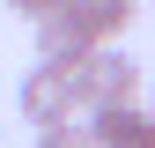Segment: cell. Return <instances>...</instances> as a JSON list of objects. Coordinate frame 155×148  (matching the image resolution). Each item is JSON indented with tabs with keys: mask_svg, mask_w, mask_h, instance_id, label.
I'll list each match as a JSON object with an SVG mask.
<instances>
[{
	"mask_svg": "<svg viewBox=\"0 0 155 148\" xmlns=\"http://www.w3.org/2000/svg\"><path fill=\"white\" fill-rule=\"evenodd\" d=\"M74 82V111H118V104H140V59H133L126 45H96L81 67H67Z\"/></svg>",
	"mask_w": 155,
	"mask_h": 148,
	"instance_id": "1",
	"label": "cell"
},
{
	"mask_svg": "<svg viewBox=\"0 0 155 148\" xmlns=\"http://www.w3.org/2000/svg\"><path fill=\"white\" fill-rule=\"evenodd\" d=\"M15 111L45 133V126H59V119H81L74 111V82H67V67H30L22 82H15Z\"/></svg>",
	"mask_w": 155,
	"mask_h": 148,
	"instance_id": "2",
	"label": "cell"
},
{
	"mask_svg": "<svg viewBox=\"0 0 155 148\" xmlns=\"http://www.w3.org/2000/svg\"><path fill=\"white\" fill-rule=\"evenodd\" d=\"M89 141H96V148H155V111H148V104L89 111Z\"/></svg>",
	"mask_w": 155,
	"mask_h": 148,
	"instance_id": "3",
	"label": "cell"
},
{
	"mask_svg": "<svg viewBox=\"0 0 155 148\" xmlns=\"http://www.w3.org/2000/svg\"><path fill=\"white\" fill-rule=\"evenodd\" d=\"M67 15H74V30L89 45H118L133 30V15H140V0H67Z\"/></svg>",
	"mask_w": 155,
	"mask_h": 148,
	"instance_id": "4",
	"label": "cell"
},
{
	"mask_svg": "<svg viewBox=\"0 0 155 148\" xmlns=\"http://www.w3.org/2000/svg\"><path fill=\"white\" fill-rule=\"evenodd\" d=\"M89 52H96V45H89L81 30H74V15H67V8L37 22V67H81Z\"/></svg>",
	"mask_w": 155,
	"mask_h": 148,
	"instance_id": "5",
	"label": "cell"
},
{
	"mask_svg": "<svg viewBox=\"0 0 155 148\" xmlns=\"http://www.w3.org/2000/svg\"><path fill=\"white\" fill-rule=\"evenodd\" d=\"M37 148H96V141H89V119H59V126H45Z\"/></svg>",
	"mask_w": 155,
	"mask_h": 148,
	"instance_id": "6",
	"label": "cell"
},
{
	"mask_svg": "<svg viewBox=\"0 0 155 148\" xmlns=\"http://www.w3.org/2000/svg\"><path fill=\"white\" fill-rule=\"evenodd\" d=\"M8 8H15V15H22V22H45V15H59V8H67V0H8Z\"/></svg>",
	"mask_w": 155,
	"mask_h": 148,
	"instance_id": "7",
	"label": "cell"
},
{
	"mask_svg": "<svg viewBox=\"0 0 155 148\" xmlns=\"http://www.w3.org/2000/svg\"><path fill=\"white\" fill-rule=\"evenodd\" d=\"M148 111H155V104H148Z\"/></svg>",
	"mask_w": 155,
	"mask_h": 148,
	"instance_id": "8",
	"label": "cell"
}]
</instances>
